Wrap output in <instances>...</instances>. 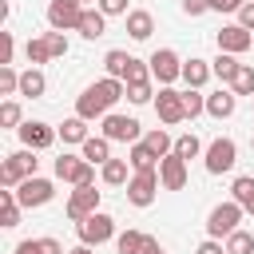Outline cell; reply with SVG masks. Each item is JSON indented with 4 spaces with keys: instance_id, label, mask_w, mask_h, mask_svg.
<instances>
[{
    "instance_id": "cell-41",
    "label": "cell",
    "mask_w": 254,
    "mask_h": 254,
    "mask_svg": "<svg viewBox=\"0 0 254 254\" xmlns=\"http://www.w3.org/2000/svg\"><path fill=\"white\" fill-rule=\"evenodd\" d=\"M95 8L103 16H127V0H95Z\"/></svg>"
},
{
    "instance_id": "cell-12",
    "label": "cell",
    "mask_w": 254,
    "mask_h": 254,
    "mask_svg": "<svg viewBox=\"0 0 254 254\" xmlns=\"http://www.w3.org/2000/svg\"><path fill=\"white\" fill-rule=\"evenodd\" d=\"M16 135H20V143H24L28 151H48V147L60 139V131L48 127V123H40V119H24Z\"/></svg>"
},
{
    "instance_id": "cell-29",
    "label": "cell",
    "mask_w": 254,
    "mask_h": 254,
    "mask_svg": "<svg viewBox=\"0 0 254 254\" xmlns=\"http://www.w3.org/2000/svg\"><path fill=\"white\" fill-rule=\"evenodd\" d=\"M238 67H242V64H238V60H234L230 52H218V56L210 60V71H214V75H218L222 83H234V75H238Z\"/></svg>"
},
{
    "instance_id": "cell-24",
    "label": "cell",
    "mask_w": 254,
    "mask_h": 254,
    "mask_svg": "<svg viewBox=\"0 0 254 254\" xmlns=\"http://www.w3.org/2000/svg\"><path fill=\"white\" fill-rule=\"evenodd\" d=\"M131 60H135V56H127L123 48H111V52L103 56V67H107V79H127V67H131Z\"/></svg>"
},
{
    "instance_id": "cell-8",
    "label": "cell",
    "mask_w": 254,
    "mask_h": 254,
    "mask_svg": "<svg viewBox=\"0 0 254 254\" xmlns=\"http://www.w3.org/2000/svg\"><path fill=\"white\" fill-rule=\"evenodd\" d=\"M159 187H163L159 171H135L131 183H127V202L131 206H151L155 194H159Z\"/></svg>"
},
{
    "instance_id": "cell-11",
    "label": "cell",
    "mask_w": 254,
    "mask_h": 254,
    "mask_svg": "<svg viewBox=\"0 0 254 254\" xmlns=\"http://www.w3.org/2000/svg\"><path fill=\"white\" fill-rule=\"evenodd\" d=\"M99 135L103 139H111V143H139V119H131V115H103V127H99Z\"/></svg>"
},
{
    "instance_id": "cell-45",
    "label": "cell",
    "mask_w": 254,
    "mask_h": 254,
    "mask_svg": "<svg viewBox=\"0 0 254 254\" xmlns=\"http://www.w3.org/2000/svg\"><path fill=\"white\" fill-rule=\"evenodd\" d=\"M0 40H4V52H0V67H4V64H12V52H16V40H12V32H0Z\"/></svg>"
},
{
    "instance_id": "cell-49",
    "label": "cell",
    "mask_w": 254,
    "mask_h": 254,
    "mask_svg": "<svg viewBox=\"0 0 254 254\" xmlns=\"http://www.w3.org/2000/svg\"><path fill=\"white\" fill-rule=\"evenodd\" d=\"M16 254H36V238H24V242L16 246Z\"/></svg>"
},
{
    "instance_id": "cell-46",
    "label": "cell",
    "mask_w": 254,
    "mask_h": 254,
    "mask_svg": "<svg viewBox=\"0 0 254 254\" xmlns=\"http://www.w3.org/2000/svg\"><path fill=\"white\" fill-rule=\"evenodd\" d=\"M194 254H226V242H218V238H206Z\"/></svg>"
},
{
    "instance_id": "cell-23",
    "label": "cell",
    "mask_w": 254,
    "mask_h": 254,
    "mask_svg": "<svg viewBox=\"0 0 254 254\" xmlns=\"http://www.w3.org/2000/svg\"><path fill=\"white\" fill-rule=\"evenodd\" d=\"M56 131H60V139H64V143H75V147H83V143L91 139V135H87V119H79V115L64 119Z\"/></svg>"
},
{
    "instance_id": "cell-21",
    "label": "cell",
    "mask_w": 254,
    "mask_h": 254,
    "mask_svg": "<svg viewBox=\"0 0 254 254\" xmlns=\"http://www.w3.org/2000/svg\"><path fill=\"white\" fill-rule=\"evenodd\" d=\"M107 32V16L99 8H83V20H79V36L83 40H99Z\"/></svg>"
},
{
    "instance_id": "cell-40",
    "label": "cell",
    "mask_w": 254,
    "mask_h": 254,
    "mask_svg": "<svg viewBox=\"0 0 254 254\" xmlns=\"http://www.w3.org/2000/svg\"><path fill=\"white\" fill-rule=\"evenodd\" d=\"M44 40H48V48H52V60L67 56V36H64V32H44Z\"/></svg>"
},
{
    "instance_id": "cell-38",
    "label": "cell",
    "mask_w": 254,
    "mask_h": 254,
    "mask_svg": "<svg viewBox=\"0 0 254 254\" xmlns=\"http://www.w3.org/2000/svg\"><path fill=\"white\" fill-rule=\"evenodd\" d=\"M127 99H131V103H155V87H151V79H143V83H127Z\"/></svg>"
},
{
    "instance_id": "cell-44",
    "label": "cell",
    "mask_w": 254,
    "mask_h": 254,
    "mask_svg": "<svg viewBox=\"0 0 254 254\" xmlns=\"http://www.w3.org/2000/svg\"><path fill=\"white\" fill-rule=\"evenodd\" d=\"M242 4H246V0H206L210 12H238Z\"/></svg>"
},
{
    "instance_id": "cell-52",
    "label": "cell",
    "mask_w": 254,
    "mask_h": 254,
    "mask_svg": "<svg viewBox=\"0 0 254 254\" xmlns=\"http://www.w3.org/2000/svg\"><path fill=\"white\" fill-rule=\"evenodd\" d=\"M79 4H83V0H79Z\"/></svg>"
},
{
    "instance_id": "cell-20",
    "label": "cell",
    "mask_w": 254,
    "mask_h": 254,
    "mask_svg": "<svg viewBox=\"0 0 254 254\" xmlns=\"http://www.w3.org/2000/svg\"><path fill=\"white\" fill-rule=\"evenodd\" d=\"M230 198L254 218V175H238V179L230 183Z\"/></svg>"
},
{
    "instance_id": "cell-6",
    "label": "cell",
    "mask_w": 254,
    "mask_h": 254,
    "mask_svg": "<svg viewBox=\"0 0 254 254\" xmlns=\"http://www.w3.org/2000/svg\"><path fill=\"white\" fill-rule=\"evenodd\" d=\"M52 198H56V183H52V179L32 175V179H24V183L16 187V202H20L24 210H36V206H44V202H52Z\"/></svg>"
},
{
    "instance_id": "cell-18",
    "label": "cell",
    "mask_w": 254,
    "mask_h": 254,
    "mask_svg": "<svg viewBox=\"0 0 254 254\" xmlns=\"http://www.w3.org/2000/svg\"><path fill=\"white\" fill-rule=\"evenodd\" d=\"M151 32H155V16L147 8H131L127 12V36L131 40H151Z\"/></svg>"
},
{
    "instance_id": "cell-42",
    "label": "cell",
    "mask_w": 254,
    "mask_h": 254,
    "mask_svg": "<svg viewBox=\"0 0 254 254\" xmlns=\"http://www.w3.org/2000/svg\"><path fill=\"white\" fill-rule=\"evenodd\" d=\"M238 24H242L246 32H254V0H246V4L238 8Z\"/></svg>"
},
{
    "instance_id": "cell-25",
    "label": "cell",
    "mask_w": 254,
    "mask_h": 254,
    "mask_svg": "<svg viewBox=\"0 0 254 254\" xmlns=\"http://www.w3.org/2000/svg\"><path fill=\"white\" fill-rule=\"evenodd\" d=\"M48 91V79H44V71L40 67H28V71H20V95H28V99H40Z\"/></svg>"
},
{
    "instance_id": "cell-32",
    "label": "cell",
    "mask_w": 254,
    "mask_h": 254,
    "mask_svg": "<svg viewBox=\"0 0 254 254\" xmlns=\"http://www.w3.org/2000/svg\"><path fill=\"white\" fill-rule=\"evenodd\" d=\"M198 151H202V143H198V135H194V131H187V135H179V139H175V155H179V159H187V163H190V159H198Z\"/></svg>"
},
{
    "instance_id": "cell-34",
    "label": "cell",
    "mask_w": 254,
    "mask_h": 254,
    "mask_svg": "<svg viewBox=\"0 0 254 254\" xmlns=\"http://www.w3.org/2000/svg\"><path fill=\"white\" fill-rule=\"evenodd\" d=\"M230 91H234V95H250V99H254V67H250V64H242V67H238V75H234Z\"/></svg>"
},
{
    "instance_id": "cell-39",
    "label": "cell",
    "mask_w": 254,
    "mask_h": 254,
    "mask_svg": "<svg viewBox=\"0 0 254 254\" xmlns=\"http://www.w3.org/2000/svg\"><path fill=\"white\" fill-rule=\"evenodd\" d=\"M143 238H147V234H139V230H123V234L115 238V246H119V254H139Z\"/></svg>"
},
{
    "instance_id": "cell-22",
    "label": "cell",
    "mask_w": 254,
    "mask_h": 254,
    "mask_svg": "<svg viewBox=\"0 0 254 254\" xmlns=\"http://www.w3.org/2000/svg\"><path fill=\"white\" fill-rule=\"evenodd\" d=\"M210 75H214V71H210V64H206V60H198V56H190V60L183 64V79H187V87H194V91H198Z\"/></svg>"
},
{
    "instance_id": "cell-30",
    "label": "cell",
    "mask_w": 254,
    "mask_h": 254,
    "mask_svg": "<svg viewBox=\"0 0 254 254\" xmlns=\"http://www.w3.org/2000/svg\"><path fill=\"white\" fill-rule=\"evenodd\" d=\"M143 143L151 147V155H155L159 163H163L167 155H175V139H171L167 131H147V135H143Z\"/></svg>"
},
{
    "instance_id": "cell-47",
    "label": "cell",
    "mask_w": 254,
    "mask_h": 254,
    "mask_svg": "<svg viewBox=\"0 0 254 254\" xmlns=\"http://www.w3.org/2000/svg\"><path fill=\"white\" fill-rule=\"evenodd\" d=\"M183 12H187V16H202V12H210V8H206V0H183Z\"/></svg>"
},
{
    "instance_id": "cell-50",
    "label": "cell",
    "mask_w": 254,
    "mask_h": 254,
    "mask_svg": "<svg viewBox=\"0 0 254 254\" xmlns=\"http://www.w3.org/2000/svg\"><path fill=\"white\" fill-rule=\"evenodd\" d=\"M67 254H95V250H91V246H83V242H79V246H75V250H67Z\"/></svg>"
},
{
    "instance_id": "cell-26",
    "label": "cell",
    "mask_w": 254,
    "mask_h": 254,
    "mask_svg": "<svg viewBox=\"0 0 254 254\" xmlns=\"http://www.w3.org/2000/svg\"><path fill=\"white\" fill-rule=\"evenodd\" d=\"M79 151H83V159H87V163L103 167V163L111 159V139H103V135H91V139H87V143H83Z\"/></svg>"
},
{
    "instance_id": "cell-37",
    "label": "cell",
    "mask_w": 254,
    "mask_h": 254,
    "mask_svg": "<svg viewBox=\"0 0 254 254\" xmlns=\"http://www.w3.org/2000/svg\"><path fill=\"white\" fill-rule=\"evenodd\" d=\"M183 103H187V119H198V115L206 111V95H202V91H194V87H187V91H183Z\"/></svg>"
},
{
    "instance_id": "cell-1",
    "label": "cell",
    "mask_w": 254,
    "mask_h": 254,
    "mask_svg": "<svg viewBox=\"0 0 254 254\" xmlns=\"http://www.w3.org/2000/svg\"><path fill=\"white\" fill-rule=\"evenodd\" d=\"M127 95V83L123 79H95L91 87H83V95L75 99V115L79 119H103V115H111V107L119 103Z\"/></svg>"
},
{
    "instance_id": "cell-28",
    "label": "cell",
    "mask_w": 254,
    "mask_h": 254,
    "mask_svg": "<svg viewBox=\"0 0 254 254\" xmlns=\"http://www.w3.org/2000/svg\"><path fill=\"white\" fill-rule=\"evenodd\" d=\"M20 202H16V190H0V226L4 230H12V226H20Z\"/></svg>"
},
{
    "instance_id": "cell-15",
    "label": "cell",
    "mask_w": 254,
    "mask_h": 254,
    "mask_svg": "<svg viewBox=\"0 0 254 254\" xmlns=\"http://www.w3.org/2000/svg\"><path fill=\"white\" fill-rule=\"evenodd\" d=\"M64 210H67L71 222H83L87 214L99 210V190H95V187H75V190L67 194V206H64Z\"/></svg>"
},
{
    "instance_id": "cell-5",
    "label": "cell",
    "mask_w": 254,
    "mask_h": 254,
    "mask_svg": "<svg viewBox=\"0 0 254 254\" xmlns=\"http://www.w3.org/2000/svg\"><path fill=\"white\" fill-rule=\"evenodd\" d=\"M75 234H79L83 246H99V242L115 238V218H111L107 210H95V214H87L83 222H75Z\"/></svg>"
},
{
    "instance_id": "cell-9",
    "label": "cell",
    "mask_w": 254,
    "mask_h": 254,
    "mask_svg": "<svg viewBox=\"0 0 254 254\" xmlns=\"http://www.w3.org/2000/svg\"><path fill=\"white\" fill-rule=\"evenodd\" d=\"M79 20H83V4L79 0H48V24L52 32H79Z\"/></svg>"
},
{
    "instance_id": "cell-14",
    "label": "cell",
    "mask_w": 254,
    "mask_h": 254,
    "mask_svg": "<svg viewBox=\"0 0 254 254\" xmlns=\"http://www.w3.org/2000/svg\"><path fill=\"white\" fill-rule=\"evenodd\" d=\"M214 40H218V52H230V56H242L254 48V32H246L242 24H222Z\"/></svg>"
},
{
    "instance_id": "cell-35",
    "label": "cell",
    "mask_w": 254,
    "mask_h": 254,
    "mask_svg": "<svg viewBox=\"0 0 254 254\" xmlns=\"http://www.w3.org/2000/svg\"><path fill=\"white\" fill-rule=\"evenodd\" d=\"M20 123H24V115H20V103H16V99H4V103H0V127H12V131H20Z\"/></svg>"
},
{
    "instance_id": "cell-13",
    "label": "cell",
    "mask_w": 254,
    "mask_h": 254,
    "mask_svg": "<svg viewBox=\"0 0 254 254\" xmlns=\"http://www.w3.org/2000/svg\"><path fill=\"white\" fill-rule=\"evenodd\" d=\"M155 111H159V119H163L167 127L183 123V119H187V103H183V91H175V87H159V95H155Z\"/></svg>"
},
{
    "instance_id": "cell-19",
    "label": "cell",
    "mask_w": 254,
    "mask_h": 254,
    "mask_svg": "<svg viewBox=\"0 0 254 254\" xmlns=\"http://www.w3.org/2000/svg\"><path fill=\"white\" fill-rule=\"evenodd\" d=\"M131 175H135V171H131V163H127V159H107V163L99 167V179H103L107 187H127V183H131Z\"/></svg>"
},
{
    "instance_id": "cell-43",
    "label": "cell",
    "mask_w": 254,
    "mask_h": 254,
    "mask_svg": "<svg viewBox=\"0 0 254 254\" xmlns=\"http://www.w3.org/2000/svg\"><path fill=\"white\" fill-rule=\"evenodd\" d=\"M36 254H67L56 238H36Z\"/></svg>"
},
{
    "instance_id": "cell-10",
    "label": "cell",
    "mask_w": 254,
    "mask_h": 254,
    "mask_svg": "<svg viewBox=\"0 0 254 254\" xmlns=\"http://www.w3.org/2000/svg\"><path fill=\"white\" fill-rule=\"evenodd\" d=\"M151 79H159L163 87H171L175 79H183V60L171 52V48H159V52H151Z\"/></svg>"
},
{
    "instance_id": "cell-31",
    "label": "cell",
    "mask_w": 254,
    "mask_h": 254,
    "mask_svg": "<svg viewBox=\"0 0 254 254\" xmlns=\"http://www.w3.org/2000/svg\"><path fill=\"white\" fill-rule=\"evenodd\" d=\"M24 56H28V64H32V67H40V64H48V60H52V48H48V40H44V36H32V40L24 44Z\"/></svg>"
},
{
    "instance_id": "cell-36",
    "label": "cell",
    "mask_w": 254,
    "mask_h": 254,
    "mask_svg": "<svg viewBox=\"0 0 254 254\" xmlns=\"http://www.w3.org/2000/svg\"><path fill=\"white\" fill-rule=\"evenodd\" d=\"M0 95H20V71L12 64L0 67Z\"/></svg>"
},
{
    "instance_id": "cell-7",
    "label": "cell",
    "mask_w": 254,
    "mask_h": 254,
    "mask_svg": "<svg viewBox=\"0 0 254 254\" xmlns=\"http://www.w3.org/2000/svg\"><path fill=\"white\" fill-rule=\"evenodd\" d=\"M202 163H206V171H210V175H226V171H234V163H238V143L218 135V139L206 147Z\"/></svg>"
},
{
    "instance_id": "cell-48",
    "label": "cell",
    "mask_w": 254,
    "mask_h": 254,
    "mask_svg": "<svg viewBox=\"0 0 254 254\" xmlns=\"http://www.w3.org/2000/svg\"><path fill=\"white\" fill-rule=\"evenodd\" d=\"M139 254H163L159 238H155V234H147V238H143V246H139Z\"/></svg>"
},
{
    "instance_id": "cell-2",
    "label": "cell",
    "mask_w": 254,
    "mask_h": 254,
    "mask_svg": "<svg viewBox=\"0 0 254 254\" xmlns=\"http://www.w3.org/2000/svg\"><path fill=\"white\" fill-rule=\"evenodd\" d=\"M40 171V159H36V151H28V147H20V151H12L4 163H0V187L4 190H16L24 179H32Z\"/></svg>"
},
{
    "instance_id": "cell-3",
    "label": "cell",
    "mask_w": 254,
    "mask_h": 254,
    "mask_svg": "<svg viewBox=\"0 0 254 254\" xmlns=\"http://www.w3.org/2000/svg\"><path fill=\"white\" fill-rule=\"evenodd\" d=\"M246 218V210L230 198V202H218L210 214H206V238H218V242H226L234 230H238V222Z\"/></svg>"
},
{
    "instance_id": "cell-4",
    "label": "cell",
    "mask_w": 254,
    "mask_h": 254,
    "mask_svg": "<svg viewBox=\"0 0 254 254\" xmlns=\"http://www.w3.org/2000/svg\"><path fill=\"white\" fill-rule=\"evenodd\" d=\"M52 171H56V179H64V183H71V187H95V163H87L83 155H60L56 163H52Z\"/></svg>"
},
{
    "instance_id": "cell-51",
    "label": "cell",
    "mask_w": 254,
    "mask_h": 254,
    "mask_svg": "<svg viewBox=\"0 0 254 254\" xmlns=\"http://www.w3.org/2000/svg\"><path fill=\"white\" fill-rule=\"evenodd\" d=\"M250 151H254V135H250Z\"/></svg>"
},
{
    "instance_id": "cell-17",
    "label": "cell",
    "mask_w": 254,
    "mask_h": 254,
    "mask_svg": "<svg viewBox=\"0 0 254 254\" xmlns=\"http://www.w3.org/2000/svg\"><path fill=\"white\" fill-rule=\"evenodd\" d=\"M234 107H238V95L226 91V87H218L214 95H206V115H210V119H230Z\"/></svg>"
},
{
    "instance_id": "cell-16",
    "label": "cell",
    "mask_w": 254,
    "mask_h": 254,
    "mask_svg": "<svg viewBox=\"0 0 254 254\" xmlns=\"http://www.w3.org/2000/svg\"><path fill=\"white\" fill-rule=\"evenodd\" d=\"M159 179H163V190H183V187H187V159L167 155V159L159 163Z\"/></svg>"
},
{
    "instance_id": "cell-27",
    "label": "cell",
    "mask_w": 254,
    "mask_h": 254,
    "mask_svg": "<svg viewBox=\"0 0 254 254\" xmlns=\"http://www.w3.org/2000/svg\"><path fill=\"white\" fill-rule=\"evenodd\" d=\"M127 163H131V171H159V159L151 155V147H147L143 139H139V143H131Z\"/></svg>"
},
{
    "instance_id": "cell-33",
    "label": "cell",
    "mask_w": 254,
    "mask_h": 254,
    "mask_svg": "<svg viewBox=\"0 0 254 254\" xmlns=\"http://www.w3.org/2000/svg\"><path fill=\"white\" fill-rule=\"evenodd\" d=\"M226 254H254V234L238 226V230L226 238Z\"/></svg>"
}]
</instances>
